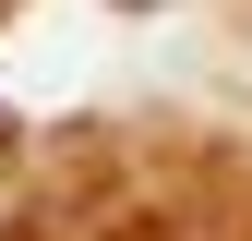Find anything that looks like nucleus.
I'll return each mask as SVG.
<instances>
[{"label":"nucleus","instance_id":"nucleus-1","mask_svg":"<svg viewBox=\"0 0 252 241\" xmlns=\"http://www.w3.org/2000/svg\"><path fill=\"white\" fill-rule=\"evenodd\" d=\"M132 12H144V0H132Z\"/></svg>","mask_w":252,"mask_h":241}]
</instances>
